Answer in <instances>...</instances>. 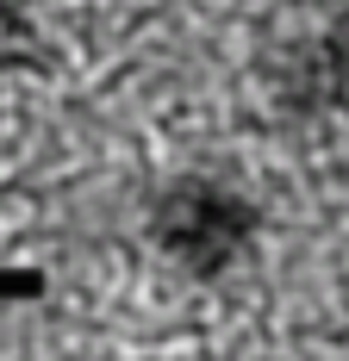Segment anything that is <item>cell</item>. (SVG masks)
Returning a JSON list of instances; mask_svg holds the SVG:
<instances>
[{"mask_svg":"<svg viewBox=\"0 0 349 361\" xmlns=\"http://www.w3.org/2000/svg\"><path fill=\"white\" fill-rule=\"evenodd\" d=\"M25 63H44L37 32H32V13H25V0H0V75L25 69Z\"/></svg>","mask_w":349,"mask_h":361,"instance_id":"obj_3","label":"cell"},{"mask_svg":"<svg viewBox=\"0 0 349 361\" xmlns=\"http://www.w3.org/2000/svg\"><path fill=\"white\" fill-rule=\"evenodd\" d=\"M256 237H262V206L231 180L181 175L150 200V243L194 281L231 274L256 250Z\"/></svg>","mask_w":349,"mask_h":361,"instance_id":"obj_1","label":"cell"},{"mask_svg":"<svg viewBox=\"0 0 349 361\" xmlns=\"http://www.w3.org/2000/svg\"><path fill=\"white\" fill-rule=\"evenodd\" d=\"M318 6H324L331 25H343V32H349V0H318Z\"/></svg>","mask_w":349,"mask_h":361,"instance_id":"obj_4","label":"cell"},{"mask_svg":"<svg viewBox=\"0 0 349 361\" xmlns=\"http://www.w3.org/2000/svg\"><path fill=\"white\" fill-rule=\"evenodd\" d=\"M262 81H268V106L287 125H324L349 112V32L324 25V32L287 37L268 56Z\"/></svg>","mask_w":349,"mask_h":361,"instance_id":"obj_2","label":"cell"}]
</instances>
